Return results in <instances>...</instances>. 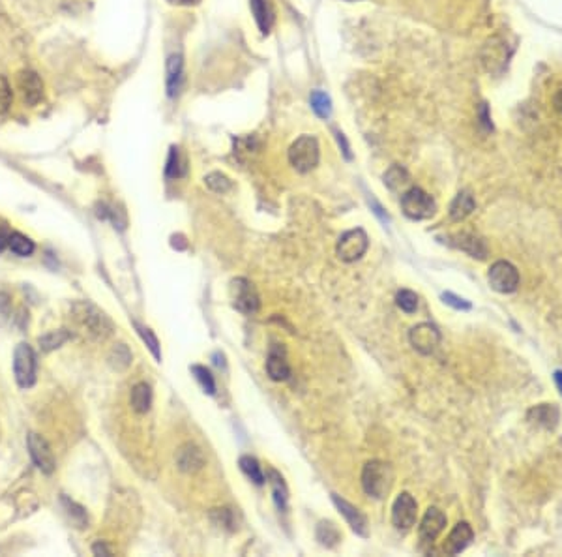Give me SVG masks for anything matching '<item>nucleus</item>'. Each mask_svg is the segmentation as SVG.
Masks as SVG:
<instances>
[{
  "mask_svg": "<svg viewBox=\"0 0 562 557\" xmlns=\"http://www.w3.org/2000/svg\"><path fill=\"white\" fill-rule=\"evenodd\" d=\"M450 244L461 252L469 253L474 259H485L487 257V244L482 237L474 233H456L450 240Z\"/></svg>",
  "mask_w": 562,
  "mask_h": 557,
  "instance_id": "obj_15",
  "label": "nucleus"
},
{
  "mask_svg": "<svg viewBox=\"0 0 562 557\" xmlns=\"http://www.w3.org/2000/svg\"><path fill=\"white\" fill-rule=\"evenodd\" d=\"M474 538V531L472 527L467 522H459L456 527H453L450 535L446 537L444 545H442V551L446 556H458L461 551L465 550L467 546L471 545V540Z\"/></svg>",
  "mask_w": 562,
  "mask_h": 557,
  "instance_id": "obj_14",
  "label": "nucleus"
},
{
  "mask_svg": "<svg viewBox=\"0 0 562 557\" xmlns=\"http://www.w3.org/2000/svg\"><path fill=\"white\" fill-rule=\"evenodd\" d=\"M165 175L169 179H180V176L186 175V165H184V160H182L180 149L178 147H171V152H169L167 158V165H165Z\"/></svg>",
  "mask_w": 562,
  "mask_h": 557,
  "instance_id": "obj_27",
  "label": "nucleus"
},
{
  "mask_svg": "<svg viewBox=\"0 0 562 557\" xmlns=\"http://www.w3.org/2000/svg\"><path fill=\"white\" fill-rule=\"evenodd\" d=\"M311 109L315 111L317 117L321 118H330L332 115V100L326 92L323 91H315L311 92Z\"/></svg>",
  "mask_w": 562,
  "mask_h": 557,
  "instance_id": "obj_28",
  "label": "nucleus"
},
{
  "mask_svg": "<svg viewBox=\"0 0 562 557\" xmlns=\"http://www.w3.org/2000/svg\"><path fill=\"white\" fill-rule=\"evenodd\" d=\"M555 383H556V387H559V390H561V394H562V372H555Z\"/></svg>",
  "mask_w": 562,
  "mask_h": 557,
  "instance_id": "obj_44",
  "label": "nucleus"
},
{
  "mask_svg": "<svg viewBox=\"0 0 562 557\" xmlns=\"http://www.w3.org/2000/svg\"><path fill=\"white\" fill-rule=\"evenodd\" d=\"M369 239L364 229H350L347 233H343L337 240L336 253L337 257L345 263H355L368 252Z\"/></svg>",
  "mask_w": 562,
  "mask_h": 557,
  "instance_id": "obj_6",
  "label": "nucleus"
},
{
  "mask_svg": "<svg viewBox=\"0 0 562 557\" xmlns=\"http://www.w3.org/2000/svg\"><path fill=\"white\" fill-rule=\"evenodd\" d=\"M336 139H337V143H339V149H341L343 156H345L347 160H353V154H350L349 143H347V139H345V136H343L341 131H336Z\"/></svg>",
  "mask_w": 562,
  "mask_h": 557,
  "instance_id": "obj_38",
  "label": "nucleus"
},
{
  "mask_svg": "<svg viewBox=\"0 0 562 557\" xmlns=\"http://www.w3.org/2000/svg\"><path fill=\"white\" fill-rule=\"evenodd\" d=\"M394 484V469L390 464L381 460H371L364 466L362 488L369 497L384 499Z\"/></svg>",
  "mask_w": 562,
  "mask_h": 557,
  "instance_id": "obj_1",
  "label": "nucleus"
},
{
  "mask_svg": "<svg viewBox=\"0 0 562 557\" xmlns=\"http://www.w3.org/2000/svg\"><path fill=\"white\" fill-rule=\"evenodd\" d=\"M409 342L414 347V351H418L420 355H431L440 344V332L435 325L420 323L411 329Z\"/></svg>",
  "mask_w": 562,
  "mask_h": 557,
  "instance_id": "obj_9",
  "label": "nucleus"
},
{
  "mask_svg": "<svg viewBox=\"0 0 562 557\" xmlns=\"http://www.w3.org/2000/svg\"><path fill=\"white\" fill-rule=\"evenodd\" d=\"M317 540L326 548H334L341 540V531L334 522H321L317 525Z\"/></svg>",
  "mask_w": 562,
  "mask_h": 557,
  "instance_id": "obj_24",
  "label": "nucleus"
},
{
  "mask_svg": "<svg viewBox=\"0 0 562 557\" xmlns=\"http://www.w3.org/2000/svg\"><path fill=\"white\" fill-rule=\"evenodd\" d=\"M289 162L298 173H310L319 163V141L313 136L298 137L289 149Z\"/></svg>",
  "mask_w": 562,
  "mask_h": 557,
  "instance_id": "obj_3",
  "label": "nucleus"
},
{
  "mask_svg": "<svg viewBox=\"0 0 562 557\" xmlns=\"http://www.w3.org/2000/svg\"><path fill=\"white\" fill-rule=\"evenodd\" d=\"M250 8H252L259 30L263 34L270 33L272 25H274V10H272L270 2L268 0H250Z\"/></svg>",
  "mask_w": 562,
  "mask_h": 557,
  "instance_id": "obj_21",
  "label": "nucleus"
},
{
  "mask_svg": "<svg viewBox=\"0 0 562 557\" xmlns=\"http://www.w3.org/2000/svg\"><path fill=\"white\" fill-rule=\"evenodd\" d=\"M266 372L274 381H287L291 377V366L287 363V356L281 345H274L266 360Z\"/></svg>",
  "mask_w": 562,
  "mask_h": 557,
  "instance_id": "obj_16",
  "label": "nucleus"
},
{
  "mask_svg": "<svg viewBox=\"0 0 562 557\" xmlns=\"http://www.w3.org/2000/svg\"><path fill=\"white\" fill-rule=\"evenodd\" d=\"M176 462H178V467H180L182 471L195 473V471H199L200 467H203L205 458H203V454H200V450L195 445H184L178 450V454H176Z\"/></svg>",
  "mask_w": 562,
  "mask_h": 557,
  "instance_id": "obj_20",
  "label": "nucleus"
},
{
  "mask_svg": "<svg viewBox=\"0 0 562 557\" xmlns=\"http://www.w3.org/2000/svg\"><path fill=\"white\" fill-rule=\"evenodd\" d=\"M10 231H8L6 227L0 226V252L4 250V248H8V244H10Z\"/></svg>",
  "mask_w": 562,
  "mask_h": 557,
  "instance_id": "obj_39",
  "label": "nucleus"
},
{
  "mask_svg": "<svg viewBox=\"0 0 562 557\" xmlns=\"http://www.w3.org/2000/svg\"><path fill=\"white\" fill-rule=\"evenodd\" d=\"M8 248H10L15 255H19V257H28V255H32L34 250H36L32 240L28 239L26 235L17 233V231L10 235V244H8Z\"/></svg>",
  "mask_w": 562,
  "mask_h": 557,
  "instance_id": "obj_26",
  "label": "nucleus"
},
{
  "mask_svg": "<svg viewBox=\"0 0 562 557\" xmlns=\"http://www.w3.org/2000/svg\"><path fill=\"white\" fill-rule=\"evenodd\" d=\"M442 300H444L446 304L453 306L456 310H471V302H467L463 298L456 297L452 293H444V295H442Z\"/></svg>",
  "mask_w": 562,
  "mask_h": 557,
  "instance_id": "obj_37",
  "label": "nucleus"
},
{
  "mask_svg": "<svg viewBox=\"0 0 562 557\" xmlns=\"http://www.w3.org/2000/svg\"><path fill=\"white\" fill-rule=\"evenodd\" d=\"M553 104H555V109L562 115V91L556 92L555 98H553Z\"/></svg>",
  "mask_w": 562,
  "mask_h": 557,
  "instance_id": "obj_42",
  "label": "nucleus"
},
{
  "mask_svg": "<svg viewBox=\"0 0 562 557\" xmlns=\"http://www.w3.org/2000/svg\"><path fill=\"white\" fill-rule=\"evenodd\" d=\"M184 81V62L180 55H171L167 60V94L175 98L180 94Z\"/></svg>",
  "mask_w": 562,
  "mask_h": 557,
  "instance_id": "obj_19",
  "label": "nucleus"
},
{
  "mask_svg": "<svg viewBox=\"0 0 562 557\" xmlns=\"http://www.w3.org/2000/svg\"><path fill=\"white\" fill-rule=\"evenodd\" d=\"M446 527V516L444 512L437 509V506H429L424 514V518L418 527V535L424 545H433V540H437L440 533L444 531Z\"/></svg>",
  "mask_w": 562,
  "mask_h": 557,
  "instance_id": "obj_11",
  "label": "nucleus"
},
{
  "mask_svg": "<svg viewBox=\"0 0 562 557\" xmlns=\"http://www.w3.org/2000/svg\"><path fill=\"white\" fill-rule=\"evenodd\" d=\"M401 208L411 220H427L437 212V203L422 188H411L401 195Z\"/></svg>",
  "mask_w": 562,
  "mask_h": 557,
  "instance_id": "obj_2",
  "label": "nucleus"
},
{
  "mask_svg": "<svg viewBox=\"0 0 562 557\" xmlns=\"http://www.w3.org/2000/svg\"><path fill=\"white\" fill-rule=\"evenodd\" d=\"M409 181H411V179H409L407 169L401 167V165H392V167L384 173V184H386L392 192H397V190L405 188L409 184Z\"/></svg>",
  "mask_w": 562,
  "mask_h": 557,
  "instance_id": "obj_25",
  "label": "nucleus"
},
{
  "mask_svg": "<svg viewBox=\"0 0 562 557\" xmlns=\"http://www.w3.org/2000/svg\"><path fill=\"white\" fill-rule=\"evenodd\" d=\"M240 469L255 482V484H265V473L259 466V462L252 456H242L240 458Z\"/></svg>",
  "mask_w": 562,
  "mask_h": 557,
  "instance_id": "obj_29",
  "label": "nucleus"
},
{
  "mask_svg": "<svg viewBox=\"0 0 562 557\" xmlns=\"http://www.w3.org/2000/svg\"><path fill=\"white\" fill-rule=\"evenodd\" d=\"M70 338H71V332L64 331V329H60V331L49 332V334H46V336H39V345H41V349L44 351H53V349H57V347H60V345L64 344V342H68Z\"/></svg>",
  "mask_w": 562,
  "mask_h": 557,
  "instance_id": "obj_30",
  "label": "nucleus"
},
{
  "mask_svg": "<svg viewBox=\"0 0 562 557\" xmlns=\"http://www.w3.org/2000/svg\"><path fill=\"white\" fill-rule=\"evenodd\" d=\"M229 297L231 302L238 311L252 316L261 308V298L255 289V285L246 278H234L229 285Z\"/></svg>",
  "mask_w": 562,
  "mask_h": 557,
  "instance_id": "obj_4",
  "label": "nucleus"
},
{
  "mask_svg": "<svg viewBox=\"0 0 562 557\" xmlns=\"http://www.w3.org/2000/svg\"><path fill=\"white\" fill-rule=\"evenodd\" d=\"M13 374L21 389H30L36 383V355L28 344H19L13 353Z\"/></svg>",
  "mask_w": 562,
  "mask_h": 557,
  "instance_id": "obj_5",
  "label": "nucleus"
},
{
  "mask_svg": "<svg viewBox=\"0 0 562 557\" xmlns=\"http://www.w3.org/2000/svg\"><path fill=\"white\" fill-rule=\"evenodd\" d=\"M480 118H482L480 122L485 124V128L489 130V128H491V122H489V115H487V107H485V104H482V107H480Z\"/></svg>",
  "mask_w": 562,
  "mask_h": 557,
  "instance_id": "obj_40",
  "label": "nucleus"
},
{
  "mask_svg": "<svg viewBox=\"0 0 562 557\" xmlns=\"http://www.w3.org/2000/svg\"><path fill=\"white\" fill-rule=\"evenodd\" d=\"M92 551H94L96 556H111L109 548L105 545H102V542H97V545L92 546Z\"/></svg>",
  "mask_w": 562,
  "mask_h": 557,
  "instance_id": "obj_41",
  "label": "nucleus"
},
{
  "mask_svg": "<svg viewBox=\"0 0 562 557\" xmlns=\"http://www.w3.org/2000/svg\"><path fill=\"white\" fill-rule=\"evenodd\" d=\"M129 403L135 413H149L150 405H152V390L147 383H137L135 387L131 389V396H129Z\"/></svg>",
  "mask_w": 562,
  "mask_h": 557,
  "instance_id": "obj_23",
  "label": "nucleus"
},
{
  "mask_svg": "<svg viewBox=\"0 0 562 557\" xmlns=\"http://www.w3.org/2000/svg\"><path fill=\"white\" fill-rule=\"evenodd\" d=\"M12 86L8 83L6 77L0 75V113H6L12 105Z\"/></svg>",
  "mask_w": 562,
  "mask_h": 557,
  "instance_id": "obj_35",
  "label": "nucleus"
},
{
  "mask_svg": "<svg viewBox=\"0 0 562 557\" xmlns=\"http://www.w3.org/2000/svg\"><path fill=\"white\" fill-rule=\"evenodd\" d=\"M489 285L498 293H514L519 285V273L508 261H497L493 263L487 273Z\"/></svg>",
  "mask_w": 562,
  "mask_h": 557,
  "instance_id": "obj_8",
  "label": "nucleus"
},
{
  "mask_svg": "<svg viewBox=\"0 0 562 557\" xmlns=\"http://www.w3.org/2000/svg\"><path fill=\"white\" fill-rule=\"evenodd\" d=\"M332 501L336 503L339 512H341L343 516H345V520L349 522L350 529L358 533V535L366 537V535H368V520H366V516H364L362 512L358 511L356 506L350 505V503H347L345 499L336 495V493H332Z\"/></svg>",
  "mask_w": 562,
  "mask_h": 557,
  "instance_id": "obj_17",
  "label": "nucleus"
},
{
  "mask_svg": "<svg viewBox=\"0 0 562 557\" xmlns=\"http://www.w3.org/2000/svg\"><path fill=\"white\" fill-rule=\"evenodd\" d=\"M205 182L207 186L216 194H225L229 190L233 188V182L229 181V176L223 175V173H210V175L205 176Z\"/></svg>",
  "mask_w": 562,
  "mask_h": 557,
  "instance_id": "obj_32",
  "label": "nucleus"
},
{
  "mask_svg": "<svg viewBox=\"0 0 562 557\" xmlns=\"http://www.w3.org/2000/svg\"><path fill=\"white\" fill-rule=\"evenodd\" d=\"M28 450L32 456L34 464L44 471V473L51 475L55 471V456H53L51 448L47 445V441L38 434L28 435Z\"/></svg>",
  "mask_w": 562,
  "mask_h": 557,
  "instance_id": "obj_13",
  "label": "nucleus"
},
{
  "mask_svg": "<svg viewBox=\"0 0 562 557\" xmlns=\"http://www.w3.org/2000/svg\"><path fill=\"white\" fill-rule=\"evenodd\" d=\"M270 484H272V492H274V499H276V505L279 509H285L287 506V486H285L283 479L279 477L278 471H270Z\"/></svg>",
  "mask_w": 562,
  "mask_h": 557,
  "instance_id": "obj_31",
  "label": "nucleus"
},
{
  "mask_svg": "<svg viewBox=\"0 0 562 557\" xmlns=\"http://www.w3.org/2000/svg\"><path fill=\"white\" fill-rule=\"evenodd\" d=\"M395 304L405 313H414L418 308V295L414 291H409V289H403L395 295Z\"/></svg>",
  "mask_w": 562,
  "mask_h": 557,
  "instance_id": "obj_33",
  "label": "nucleus"
},
{
  "mask_svg": "<svg viewBox=\"0 0 562 557\" xmlns=\"http://www.w3.org/2000/svg\"><path fill=\"white\" fill-rule=\"evenodd\" d=\"M77 308V316L79 321L83 327H86V331L94 334L96 338H105L111 334V321L105 318L104 313L100 310H96L94 306L91 304H79L75 306Z\"/></svg>",
  "mask_w": 562,
  "mask_h": 557,
  "instance_id": "obj_10",
  "label": "nucleus"
},
{
  "mask_svg": "<svg viewBox=\"0 0 562 557\" xmlns=\"http://www.w3.org/2000/svg\"><path fill=\"white\" fill-rule=\"evenodd\" d=\"M474 207H476V201H474L472 194L469 190H463V192H459V194L456 195V199H453L452 205H450V218H452L453 221L465 220L467 216L474 210Z\"/></svg>",
  "mask_w": 562,
  "mask_h": 557,
  "instance_id": "obj_22",
  "label": "nucleus"
},
{
  "mask_svg": "<svg viewBox=\"0 0 562 557\" xmlns=\"http://www.w3.org/2000/svg\"><path fill=\"white\" fill-rule=\"evenodd\" d=\"M191 372H194L195 379L200 383L205 392H208V394L216 392V383H214V376L210 374V369H207L205 366H191Z\"/></svg>",
  "mask_w": 562,
  "mask_h": 557,
  "instance_id": "obj_34",
  "label": "nucleus"
},
{
  "mask_svg": "<svg viewBox=\"0 0 562 557\" xmlns=\"http://www.w3.org/2000/svg\"><path fill=\"white\" fill-rule=\"evenodd\" d=\"M171 4H178V6H191V4H199L200 0H169Z\"/></svg>",
  "mask_w": 562,
  "mask_h": 557,
  "instance_id": "obj_43",
  "label": "nucleus"
},
{
  "mask_svg": "<svg viewBox=\"0 0 562 557\" xmlns=\"http://www.w3.org/2000/svg\"><path fill=\"white\" fill-rule=\"evenodd\" d=\"M17 86H19L21 96L26 105H36L44 98V83L36 71L23 70L17 75Z\"/></svg>",
  "mask_w": 562,
  "mask_h": 557,
  "instance_id": "obj_12",
  "label": "nucleus"
},
{
  "mask_svg": "<svg viewBox=\"0 0 562 557\" xmlns=\"http://www.w3.org/2000/svg\"><path fill=\"white\" fill-rule=\"evenodd\" d=\"M418 516V503L409 492L400 493L392 505V524L400 531H409L416 524Z\"/></svg>",
  "mask_w": 562,
  "mask_h": 557,
  "instance_id": "obj_7",
  "label": "nucleus"
},
{
  "mask_svg": "<svg viewBox=\"0 0 562 557\" xmlns=\"http://www.w3.org/2000/svg\"><path fill=\"white\" fill-rule=\"evenodd\" d=\"M135 327L139 329V334L142 336V340L147 342V345H149L150 351H152V355L160 360V358H162V353H160V347H158V338L154 336V332L150 331V329H144L141 325H135Z\"/></svg>",
  "mask_w": 562,
  "mask_h": 557,
  "instance_id": "obj_36",
  "label": "nucleus"
},
{
  "mask_svg": "<svg viewBox=\"0 0 562 557\" xmlns=\"http://www.w3.org/2000/svg\"><path fill=\"white\" fill-rule=\"evenodd\" d=\"M529 421L538 424V426L545 428V430H553L561 421V411L553 403H542L529 411Z\"/></svg>",
  "mask_w": 562,
  "mask_h": 557,
  "instance_id": "obj_18",
  "label": "nucleus"
}]
</instances>
